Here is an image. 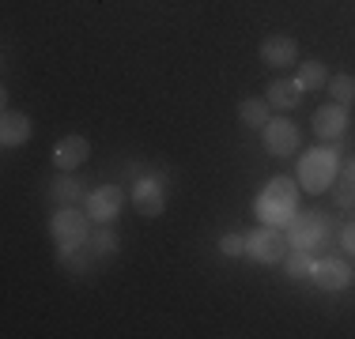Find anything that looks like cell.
<instances>
[{
	"mask_svg": "<svg viewBox=\"0 0 355 339\" xmlns=\"http://www.w3.org/2000/svg\"><path fill=\"white\" fill-rule=\"evenodd\" d=\"M87 249L95 253V260H106L110 253H117V234L106 230V226H98V230L87 237Z\"/></svg>",
	"mask_w": 355,
	"mask_h": 339,
	"instance_id": "obj_20",
	"label": "cell"
},
{
	"mask_svg": "<svg viewBox=\"0 0 355 339\" xmlns=\"http://www.w3.org/2000/svg\"><path fill=\"white\" fill-rule=\"evenodd\" d=\"M132 203L140 208V215L159 219L166 208V177L163 174H140L132 185Z\"/></svg>",
	"mask_w": 355,
	"mask_h": 339,
	"instance_id": "obj_7",
	"label": "cell"
},
{
	"mask_svg": "<svg viewBox=\"0 0 355 339\" xmlns=\"http://www.w3.org/2000/svg\"><path fill=\"white\" fill-rule=\"evenodd\" d=\"M295 80L302 83V91H318V87H325V64L321 61H306V64H299V72H295Z\"/></svg>",
	"mask_w": 355,
	"mask_h": 339,
	"instance_id": "obj_19",
	"label": "cell"
},
{
	"mask_svg": "<svg viewBox=\"0 0 355 339\" xmlns=\"http://www.w3.org/2000/svg\"><path fill=\"white\" fill-rule=\"evenodd\" d=\"M340 245H344V253H352V257H355V219L340 226Z\"/></svg>",
	"mask_w": 355,
	"mask_h": 339,
	"instance_id": "obj_23",
	"label": "cell"
},
{
	"mask_svg": "<svg viewBox=\"0 0 355 339\" xmlns=\"http://www.w3.org/2000/svg\"><path fill=\"white\" fill-rule=\"evenodd\" d=\"M302 95H306V91H302L299 80H272L265 98H268V106H272V109H284V113H287V109H295L302 102Z\"/></svg>",
	"mask_w": 355,
	"mask_h": 339,
	"instance_id": "obj_14",
	"label": "cell"
},
{
	"mask_svg": "<svg viewBox=\"0 0 355 339\" xmlns=\"http://www.w3.org/2000/svg\"><path fill=\"white\" fill-rule=\"evenodd\" d=\"M314 132L321 136L325 143H336L344 132H348V106L333 102V106H321L314 113Z\"/></svg>",
	"mask_w": 355,
	"mask_h": 339,
	"instance_id": "obj_12",
	"label": "cell"
},
{
	"mask_svg": "<svg viewBox=\"0 0 355 339\" xmlns=\"http://www.w3.org/2000/svg\"><path fill=\"white\" fill-rule=\"evenodd\" d=\"M284 268L291 279H314V249H291V257H284Z\"/></svg>",
	"mask_w": 355,
	"mask_h": 339,
	"instance_id": "obj_17",
	"label": "cell"
},
{
	"mask_svg": "<svg viewBox=\"0 0 355 339\" xmlns=\"http://www.w3.org/2000/svg\"><path fill=\"white\" fill-rule=\"evenodd\" d=\"M329 230H333V223H329L325 215H318V211H299V215L284 226L291 249H318L329 237Z\"/></svg>",
	"mask_w": 355,
	"mask_h": 339,
	"instance_id": "obj_5",
	"label": "cell"
},
{
	"mask_svg": "<svg viewBox=\"0 0 355 339\" xmlns=\"http://www.w3.org/2000/svg\"><path fill=\"white\" fill-rule=\"evenodd\" d=\"M49 196H53V203H80V200H87V196H83V185L76 181L72 174L57 177V181L49 185Z\"/></svg>",
	"mask_w": 355,
	"mask_h": 339,
	"instance_id": "obj_18",
	"label": "cell"
},
{
	"mask_svg": "<svg viewBox=\"0 0 355 339\" xmlns=\"http://www.w3.org/2000/svg\"><path fill=\"white\" fill-rule=\"evenodd\" d=\"M352 279H355V271L348 268V260H340V257H325V260H318V268H314V283L329 294L348 291Z\"/></svg>",
	"mask_w": 355,
	"mask_h": 339,
	"instance_id": "obj_10",
	"label": "cell"
},
{
	"mask_svg": "<svg viewBox=\"0 0 355 339\" xmlns=\"http://www.w3.org/2000/svg\"><path fill=\"white\" fill-rule=\"evenodd\" d=\"M336 174H340V143H321V147L299 155V189L310 196L333 189Z\"/></svg>",
	"mask_w": 355,
	"mask_h": 339,
	"instance_id": "obj_1",
	"label": "cell"
},
{
	"mask_svg": "<svg viewBox=\"0 0 355 339\" xmlns=\"http://www.w3.org/2000/svg\"><path fill=\"white\" fill-rule=\"evenodd\" d=\"M261 136H265V151H268V155H276V158L295 155V151H299V143H302L299 125L287 121V117H268V125L261 129Z\"/></svg>",
	"mask_w": 355,
	"mask_h": 339,
	"instance_id": "obj_6",
	"label": "cell"
},
{
	"mask_svg": "<svg viewBox=\"0 0 355 339\" xmlns=\"http://www.w3.org/2000/svg\"><path fill=\"white\" fill-rule=\"evenodd\" d=\"M333 200H336V208H355V158L340 163V174L333 181Z\"/></svg>",
	"mask_w": 355,
	"mask_h": 339,
	"instance_id": "obj_15",
	"label": "cell"
},
{
	"mask_svg": "<svg viewBox=\"0 0 355 339\" xmlns=\"http://www.w3.org/2000/svg\"><path fill=\"white\" fill-rule=\"evenodd\" d=\"M299 192L302 189L291 181V177H272V181L257 192L253 211H257V219L268 223V226H287L295 215H299Z\"/></svg>",
	"mask_w": 355,
	"mask_h": 339,
	"instance_id": "obj_2",
	"label": "cell"
},
{
	"mask_svg": "<svg viewBox=\"0 0 355 339\" xmlns=\"http://www.w3.org/2000/svg\"><path fill=\"white\" fill-rule=\"evenodd\" d=\"M91 155V143L87 136H61V140L53 143V166L61 170V174H72V170H80L83 163H87Z\"/></svg>",
	"mask_w": 355,
	"mask_h": 339,
	"instance_id": "obj_9",
	"label": "cell"
},
{
	"mask_svg": "<svg viewBox=\"0 0 355 339\" xmlns=\"http://www.w3.org/2000/svg\"><path fill=\"white\" fill-rule=\"evenodd\" d=\"M261 61H265L268 68H287L299 61V42L287 38V34H268L265 42H261Z\"/></svg>",
	"mask_w": 355,
	"mask_h": 339,
	"instance_id": "obj_11",
	"label": "cell"
},
{
	"mask_svg": "<svg viewBox=\"0 0 355 339\" xmlns=\"http://www.w3.org/2000/svg\"><path fill=\"white\" fill-rule=\"evenodd\" d=\"M287 249H291V245H287L284 226L261 223L253 234H246V257L257 260V264H284Z\"/></svg>",
	"mask_w": 355,
	"mask_h": 339,
	"instance_id": "obj_3",
	"label": "cell"
},
{
	"mask_svg": "<svg viewBox=\"0 0 355 339\" xmlns=\"http://www.w3.org/2000/svg\"><path fill=\"white\" fill-rule=\"evenodd\" d=\"M329 98L340 102V106L355 102V80L352 75H329Z\"/></svg>",
	"mask_w": 355,
	"mask_h": 339,
	"instance_id": "obj_21",
	"label": "cell"
},
{
	"mask_svg": "<svg viewBox=\"0 0 355 339\" xmlns=\"http://www.w3.org/2000/svg\"><path fill=\"white\" fill-rule=\"evenodd\" d=\"M268 98H242L239 102V121L246 125V129H265L268 125Z\"/></svg>",
	"mask_w": 355,
	"mask_h": 339,
	"instance_id": "obj_16",
	"label": "cell"
},
{
	"mask_svg": "<svg viewBox=\"0 0 355 339\" xmlns=\"http://www.w3.org/2000/svg\"><path fill=\"white\" fill-rule=\"evenodd\" d=\"M49 234L57 245H83L91 237V215L76 203H61V211H53L49 219Z\"/></svg>",
	"mask_w": 355,
	"mask_h": 339,
	"instance_id": "obj_4",
	"label": "cell"
},
{
	"mask_svg": "<svg viewBox=\"0 0 355 339\" xmlns=\"http://www.w3.org/2000/svg\"><path fill=\"white\" fill-rule=\"evenodd\" d=\"M27 140H31V117L4 109V117H0V143L4 147H23Z\"/></svg>",
	"mask_w": 355,
	"mask_h": 339,
	"instance_id": "obj_13",
	"label": "cell"
},
{
	"mask_svg": "<svg viewBox=\"0 0 355 339\" xmlns=\"http://www.w3.org/2000/svg\"><path fill=\"white\" fill-rule=\"evenodd\" d=\"M219 253H223V257H242V253H246V237L242 234H223L219 237Z\"/></svg>",
	"mask_w": 355,
	"mask_h": 339,
	"instance_id": "obj_22",
	"label": "cell"
},
{
	"mask_svg": "<svg viewBox=\"0 0 355 339\" xmlns=\"http://www.w3.org/2000/svg\"><path fill=\"white\" fill-rule=\"evenodd\" d=\"M121 203H125V192L117 189V185H98V189L87 192V200H83V211L91 215V223L110 226L117 215H121Z\"/></svg>",
	"mask_w": 355,
	"mask_h": 339,
	"instance_id": "obj_8",
	"label": "cell"
}]
</instances>
